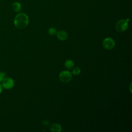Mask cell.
Listing matches in <instances>:
<instances>
[{
  "label": "cell",
  "mask_w": 132,
  "mask_h": 132,
  "mask_svg": "<svg viewBox=\"0 0 132 132\" xmlns=\"http://www.w3.org/2000/svg\"><path fill=\"white\" fill-rule=\"evenodd\" d=\"M29 19L27 14L24 13H20L14 18V24L18 29H23L28 24Z\"/></svg>",
  "instance_id": "1"
},
{
  "label": "cell",
  "mask_w": 132,
  "mask_h": 132,
  "mask_svg": "<svg viewBox=\"0 0 132 132\" xmlns=\"http://www.w3.org/2000/svg\"><path fill=\"white\" fill-rule=\"evenodd\" d=\"M129 20L128 19L126 20H119L116 25V28L117 30L120 32H122L125 31L128 27V23Z\"/></svg>",
  "instance_id": "2"
},
{
  "label": "cell",
  "mask_w": 132,
  "mask_h": 132,
  "mask_svg": "<svg viewBox=\"0 0 132 132\" xmlns=\"http://www.w3.org/2000/svg\"><path fill=\"white\" fill-rule=\"evenodd\" d=\"M59 78L62 82L68 83L71 80L72 75L69 71H63L60 73Z\"/></svg>",
  "instance_id": "3"
},
{
  "label": "cell",
  "mask_w": 132,
  "mask_h": 132,
  "mask_svg": "<svg viewBox=\"0 0 132 132\" xmlns=\"http://www.w3.org/2000/svg\"><path fill=\"white\" fill-rule=\"evenodd\" d=\"M2 87L6 89H10L13 88L14 85V81L13 79L10 77H5L1 82Z\"/></svg>",
  "instance_id": "4"
},
{
  "label": "cell",
  "mask_w": 132,
  "mask_h": 132,
  "mask_svg": "<svg viewBox=\"0 0 132 132\" xmlns=\"http://www.w3.org/2000/svg\"><path fill=\"white\" fill-rule=\"evenodd\" d=\"M103 46L107 50H112L115 45V42L113 39L111 38H105L103 41Z\"/></svg>",
  "instance_id": "5"
},
{
  "label": "cell",
  "mask_w": 132,
  "mask_h": 132,
  "mask_svg": "<svg viewBox=\"0 0 132 132\" xmlns=\"http://www.w3.org/2000/svg\"><path fill=\"white\" fill-rule=\"evenodd\" d=\"M56 34H57V38L61 41L65 40L68 37L67 33L63 30H60L58 31L56 33Z\"/></svg>",
  "instance_id": "6"
},
{
  "label": "cell",
  "mask_w": 132,
  "mask_h": 132,
  "mask_svg": "<svg viewBox=\"0 0 132 132\" xmlns=\"http://www.w3.org/2000/svg\"><path fill=\"white\" fill-rule=\"evenodd\" d=\"M50 130L53 132H60L61 126L57 123H54L51 125Z\"/></svg>",
  "instance_id": "7"
},
{
  "label": "cell",
  "mask_w": 132,
  "mask_h": 132,
  "mask_svg": "<svg viewBox=\"0 0 132 132\" xmlns=\"http://www.w3.org/2000/svg\"><path fill=\"white\" fill-rule=\"evenodd\" d=\"M12 8L13 10L16 12H19L22 9V6L21 4L18 2H15L12 4Z\"/></svg>",
  "instance_id": "8"
},
{
  "label": "cell",
  "mask_w": 132,
  "mask_h": 132,
  "mask_svg": "<svg viewBox=\"0 0 132 132\" xmlns=\"http://www.w3.org/2000/svg\"><path fill=\"white\" fill-rule=\"evenodd\" d=\"M74 66V63L73 61L71 60H67L64 62V67L68 69H71Z\"/></svg>",
  "instance_id": "9"
},
{
  "label": "cell",
  "mask_w": 132,
  "mask_h": 132,
  "mask_svg": "<svg viewBox=\"0 0 132 132\" xmlns=\"http://www.w3.org/2000/svg\"><path fill=\"white\" fill-rule=\"evenodd\" d=\"M80 69L78 67H75L73 70V74L75 75H78L80 73Z\"/></svg>",
  "instance_id": "10"
},
{
  "label": "cell",
  "mask_w": 132,
  "mask_h": 132,
  "mask_svg": "<svg viewBox=\"0 0 132 132\" xmlns=\"http://www.w3.org/2000/svg\"><path fill=\"white\" fill-rule=\"evenodd\" d=\"M48 32L51 35H54L56 34L57 31H56V30L55 28L52 27V28H50L48 29Z\"/></svg>",
  "instance_id": "11"
},
{
  "label": "cell",
  "mask_w": 132,
  "mask_h": 132,
  "mask_svg": "<svg viewBox=\"0 0 132 132\" xmlns=\"http://www.w3.org/2000/svg\"><path fill=\"white\" fill-rule=\"evenodd\" d=\"M6 77V74L4 72H0V82H1Z\"/></svg>",
  "instance_id": "12"
},
{
  "label": "cell",
  "mask_w": 132,
  "mask_h": 132,
  "mask_svg": "<svg viewBox=\"0 0 132 132\" xmlns=\"http://www.w3.org/2000/svg\"><path fill=\"white\" fill-rule=\"evenodd\" d=\"M43 124L45 126H47V125H48V122L47 121H44L43 122Z\"/></svg>",
  "instance_id": "13"
},
{
  "label": "cell",
  "mask_w": 132,
  "mask_h": 132,
  "mask_svg": "<svg viewBox=\"0 0 132 132\" xmlns=\"http://www.w3.org/2000/svg\"><path fill=\"white\" fill-rule=\"evenodd\" d=\"M2 85L0 84V94L2 93Z\"/></svg>",
  "instance_id": "14"
}]
</instances>
